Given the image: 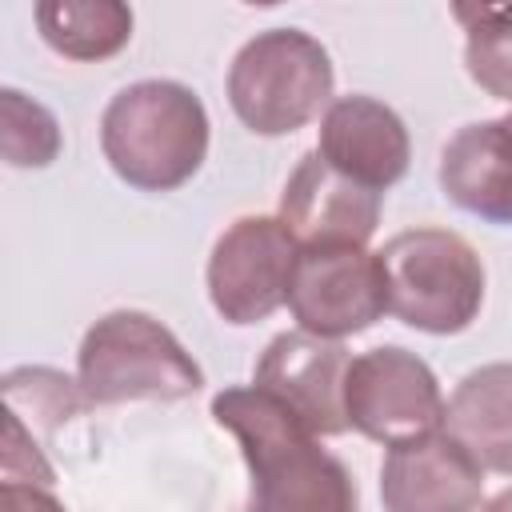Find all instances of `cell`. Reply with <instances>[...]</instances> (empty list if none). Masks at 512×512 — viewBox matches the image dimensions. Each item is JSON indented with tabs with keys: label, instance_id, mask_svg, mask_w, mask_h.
Wrapping results in <instances>:
<instances>
[{
	"label": "cell",
	"instance_id": "6da1fadb",
	"mask_svg": "<svg viewBox=\"0 0 512 512\" xmlns=\"http://www.w3.org/2000/svg\"><path fill=\"white\" fill-rule=\"evenodd\" d=\"M212 416L248 464V512H360L344 460L256 384L216 392Z\"/></svg>",
	"mask_w": 512,
	"mask_h": 512
},
{
	"label": "cell",
	"instance_id": "7a4b0ae2",
	"mask_svg": "<svg viewBox=\"0 0 512 512\" xmlns=\"http://www.w3.org/2000/svg\"><path fill=\"white\" fill-rule=\"evenodd\" d=\"M100 148L124 184L172 192L188 184L208 156V112L188 84L140 80L108 100Z\"/></svg>",
	"mask_w": 512,
	"mask_h": 512
},
{
	"label": "cell",
	"instance_id": "3957f363",
	"mask_svg": "<svg viewBox=\"0 0 512 512\" xmlns=\"http://www.w3.org/2000/svg\"><path fill=\"white\" fill-rule=\"evenodd\" d=\"M76 384L88 404H128V400H188L200 392L204 372L184 352V344L148 312H108L100 316L76 352Z\"/></svg>",
	"mask_w": 512,
	"mask_h": 512
},
{
	"label": "cell",
	"instance_id": "277c9868",
	"mask_svg": "<svg viewBox=\"0 0 512 512\" xmlns=\"http://www.w3.org/2000/svg\"><path fill=\"white\" fill-rule=\"evenodd\" d=\"M388 280V312L432 336L464 332L484 308V264L452 228L396 232L380 252Z\"/></svg>",
	"mask_w": 512,
	"mask_h": 512
},
{
	"label": "cell",
	"instance_id": "5b68a950",
	"mask_svg": "<svg viewBox=\"0 0 512 512\" xmlns=\"http://www.w3.org/2000/svg\"><path fill=\"white\" fill-rule=\"evenodd\" d=\"M328 48L300 28L256 32L228 68V104L256 136H284L332 104Z\"/></svg>",
	"mask_w": 512,
	"mask_h": 512
},
{
	"label": "cell",
	"instance_id": "8992f818",
	"mask_svg": "<svg viewBox=\"0 0 512 512\" xmlns=\"http://www.w3.org/2000/svg\"><path fill=\"white\" fill-rule=\"evenodd\" d=\"M444 392L436 372L400 344H380L352 356L344 376V416L360 436L396 448L416 436L440 432Z\"/></svg>",
	"mask_w": 512,
	"mask_h": 512
},
{
	"label": "cell",
	"instance_id": "52a82bcc",
	"mask_svg": "<svg viewBox=\"0 0 512 512\" xmlns=\"http://www.w3.org/2000/svg\"><path fill=\"white\" fill-rule=\"evenodd\" d=\"M300 244L280 216L232 220L208 256V300L228 324H260L288 304Z\"/></svg>",
	"mask_w": 512,
	"mask_h": 512
},
{
	"label": "cell",
	"instance_id": "ba28073f",
	"mask_svg": "<svg viewBox=\"0 0 512 512\" xmlns=\"http://www.w3.org/2000/svg\"><path fill=\"white\" fill-rule=\"evenodd\" d=\"M288 308L296 324L324 340H344L372 328L388 312V280L368 248H300Z\"/></svg>",
	"mask_w": 512,
	"mask_h": 512
},
{
	"label": "cell",
	"instance_id": "9c48e42d",
	"mask_svg": "<svg viewBox=\"0 0 512 512\" xmlns=\"http://www.w3.org/2000/svg\"><path fill=\"white\" fill-rule=\"evenodd\" d=\"M348 364L352 352L340 340H324L296 328L268 340V348L256 360L252 384L268 392L276 404H284L308 432L340 436L348 432V416H344Z\"/></svg>",
	"mask_w": 512,
	"mask_h": 512
},
{
	"label": "cell",
	"instance_id": "30bf717a",
	"mask_svg": "<svg viewBox=\"0 0 512 512\" xmlns=\"http://www.w3.org/2000/svg\"><path fill=\"white\" fill-rule=\"evenodd\" d=\"M280 224L300 248H364L380 224V192L308 152L280 192Z\"/></svg>",
	"mask_w": 512,
	"mask_h": 512
},
{
	"label": "cell",
	"instance_id": "8fae6325",
	"mask_svg": "<svg viewBox=\"0 0 512 512\" xmlns=\"http://www.w3.org/2000/svg\"><path fill=\"white\" fill-rule=\"evenodd\" d=\"M380 500L384 512H480L484 468L448 432H428L388 448Z\"/></svg>",
	"mask_w": 512,
	"mask_h": 512
},
{
	"label": "cell",
	"instance_id": "7c38bea8",
	"mask_svg": "<svg viewBox=\"0 0 512 512\" xmlns=\"http://www.w3.org/2000/svg\"><path fill=\"white\" fill-rule=\"evenodd\" d=\"M316 152L356 184L384 192L408 172L412 140L404 120L376 96H340L320 120Z\"/></svg>",
	"mask_w": 512,
	"mask_h": 512
},
{
	"label": "cell",
	"instance_id": "4fadbf2b",
	"mask_svg": "<svg viewBox=\"0 0 512 512\" xmlns=\"http://www.w3.org/2000/svg\"><path fill=\"white\" fill-rule=\"evenodd\" d=\"M444 196L488 220L512 224V112L464 124L440 152Z\"/></svg>",
	"mask_w": 512,
	"mask_h": 512
},
{
	"label": "cell",
	"instance_id": "5bb4252c",
	"mask_svg": "<svg viewBox=\"0 0 512 512\" xmlns=\"http://www.w3.org/2000/svg\"><path fill=\"white\" fill-rule=\"evenodd\" d=\"M444 432L484 472L512 476V364L468 372L444 408Z\"/></svg>",
	"mask_w": 512,
	"mask_h": 512
},
{
	"label": "cell",
	"instance_id": "9a60e30c",
	"mask_svg": "<svg viewBox=\"0 0 512 512\" xmlns=\"http://www.w3.org/2000/svg\"><path fill=\"white\" fill-rule=\"evenodd\" d=\"M36 28L52 52L92 64L132 40V8L120 0H40Z\"/></svg>",
	"mask_w": 512,
	"mask_h": 512
},
{
	"label": "cell",
	"instance_id": "2e32d148",
	"mask_svg": "<svg viewBox=\"0 0 512 512\" xmlns=\"http://www.w3.org/2000/svg\"><path fill=\"white\" fill-rule=\"evenodd\" d=\"M464 24V68L496 100L512 104V4H456Z\"/></svg>",
	"mask_w": 512,
	"mask_h": 512
},
{
	"label": "cell",
	"instance_id": "e0dca14e",
	"mask_svg": "<svg viewBox=\"0 0 512 512\" xmlns=\"http://www.w3.org/2000/svg\"><path fill=\"white\" fill-rule=\"evenodd\" d=\"M0 152L12 168H44L60 156L56 116L16 88L0 92Z\"/></svg>",
	"mask_w": 512,
	"mask_h": 512
},
{
	"label": "cell",
	"instance_id": "ac0fdd59",
	"mask_svg": "<svg viewBox=\"0 0 512 512\" xmlns=\"http://www.w3.org/2000/svg\"><path fill=\"white\" fill-rule=\"evenodd\" d=\"M0 504L4 512H68L44 484H12V480H4Z\"/></svg>",
	"mask_w": 512,
	"mask_h": 512
},
{
	"label": "cell",
	"instance_id": "d6986e66",
	"mask_svg": "<svg viewBox=\"0 0 512 512\" xmlns=\"http://www.w3.org/2000/svg\"><path fill=\"white\" fill-rule=\"evenodd\" d=\"M480 512H512V488H504V492H496L488 504H480Z\"/></svg>",
	"mask_w": 512,
	"mask_h": 512
}]
</instances>
